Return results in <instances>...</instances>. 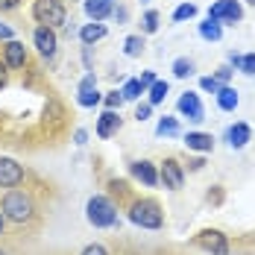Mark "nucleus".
<instances>
[{
	"label": "nucleus",
	"instance_id": "obj_10",
	"mask_svg": "<svg viewBox=\"0 0 255 255\" xmlns=\"http://www.w3.org/2000/svg\"><path fill=\"white\" fill-rule=\"evenodd\" d=\"M3 62H6V68H12V71H21L26 65V47L21 41H6V47H3Z\"/></svg>",
	"mask_w": 255,
	"mask_h": 255
},
{
	"label": "nucleus",
	"instance_id": "obj_13",
	"mask_svg": "<svg viewBox=\"0 0 255 255\" xmlns=\"http://www.w3.org/2000/svg\"><path fill=\"white\" fill-rule=\"evenodd\" d=\"M121 124H124L121 115H118L115 109H106L100 118H97V138H112V135L121 129Z\"/></svg>",
	"mask_w": 255,
	"mask_h": 255
},
{
	"label": "nucleus",
	"instance_id": "obj_25",
	"mask_svg": "<svg viewBox=\"0 0 255 255\" xmlns=\"http://www.w3.org/2000/svg\"><path fill=\"white\" fill-rule=\"evenodd\" d=\"M124 53L127 56H141L144 53V35H129L124 41Z\"/></svg>",
	"mask_w": 255,
	"mask_h": 255
},
{
	"label": "nucleus",
	"instance_id": "obj_3",
	"mask_svg": "<svg viewBox=\"0 0 255 255\" xmlns=\"http://www.w3.org/2000/svg\"><path fill=\"white\" fill-rule=\"evenodd\" d=\"M85 214H88V223L97 229H112L118 223V208L109 197H91L85 205Z\"/></svg>",
	"mask_w": 255,
	"mask_h": 255
},
{
	"label": "nucleus",
	"instance_id": "obj_20",
	"mask_svg": "<svg viewBox=\"0 0 255 255\" xmlns=\"http://www.w3.org/2000/svg\"><path fill=\"white\" fill-rule=\"evenodd\" d=\"M100 100H103V97H100V91H97V85H91V88H79V97H77L79 106L91 109V106H97Z\"/></svg>",
	"mask_w": 255,
	"mask_h": 255
},
{
	"label": "nucleus",
	"instance_id": "obj_41",
	"mask_svg": "<svg viewBox=\"0 0 255 255\" xmlns=\"http://www.w3.org/2000/svg\"><path fill=\"white\" fill-rule=\"evenodd\" d=\"M0 255H9V253H6V250H3V247H0Z\"/></svg>",
	"mask_w": 255,
	"mask_h": 255
},
{
	"label": "nucleus",
	"instance_id": "obj_14",
	"mask_svg": "<svg viewBox=\"0 0 255 255\" xmlns=\"http://www.w3.org/2000/svg\"><path fill=\"white\" fill-rule=\"evenodd\" d=\"M115 9V0H85V15L91 21H106Z\"/></svg>",
	"mask_w": 255,
	"mask_h": 255
},
{
	"label": "nucleus",
	"instance_id": "obj_37",
	"mask_svg": "<svg viewBox=\"0 0 255 255\" xmlns=\"http://www.w3.org/2000/svg\"><path fill=\"white\" fill-rule=\"evenodd\" d=\"M0 41H12V29L6 24H0Z\"/></svg>",
	"mask_w": 255,
	"mask_h": 255
},
{
	"label": "nucleus",
	"instance_id": "obj_31",
	"mask_svg": "<svg viewBox=\"0 0 255 255\" xmlns=\"http://www.w3.org/2000/svg\"><path fill=\"white\" fill-rule=\"evenodd\" d=\"M200 88H203V91H211V94H217V91H220V82H217L214 77H203L200 79Z\"/></svg>",
	"mask_w": 255,
	"mask_h": 255
},
{
	"label": "nucleus",
	"instance_id": "obj_43",
	"mask_svg": "<svg viewBox=\"0 0 255 255\" xmlns=\"http://www.w3.org/2000/svg\"><path fill=\"white\" fill-rule=\"evenodd\" d=\"M141 3H147V0H141Z\"/></svg>",
	"mask_w": 255,
	"mask_h": 255
},
{
	"label": "nucleus",
	"instance_id": "obj_38",
	"mask_svg": "<svg viewBox=\"0 0 255 255\" xmlns=\"http://www.w3.org/2000/svg\"><path fill=\"white\" fill-rule=\"evenodd\" d=\"M203 164H205L203 158H194V161H191V170H203Z\"/></svg>",
	"mask_w": 255,
	"mask_h": 255
},
{
	"label": "nucleus",
	"instance_id": "obj_28",
	"mask_svg": "<svg viewBox=\"0 0 255 255\" xmlns=\"http://www.w3.org/2000/svg\"><path fill=\"white\" fill-rule=\"evenodd\" d=\"M238 71H244V74L255 77V53H247V56H241V65H238Z\"/></svg>",
	"mask_w": 255,
	"mask_h": 255
},
{
	"label": "nucleus",
	"instance_id": "obj_34",
	"mask_svg": "<svg viewBox=\"0 0 255 255\" xmlns=\"http://www.w3.org/2000/svg\"><path fill=\"white\" fill-rule=\"evenodd\" d=\"M21 6V0H0V12H15Z\"/></svg>",
	"mask_w": 255,
	"mask_h": 255
},
{
	"label": "nucleus",
	"instance_id": "obj_23",
	"mask_svg": "<svg viewBox=\"0 0 255 255\" xmlns=\"http://www.w3.org/2000/svg\"><path fill=\"white\" fill-rule=\"evenodd\" d=\"M170 71H173V77H176V79H185V77H191V74H194V62L182 56V59L173 62V68H170Z\"/></svg>",
	"mask_w": 255,
	"mask_h": 255
},
{
	"label": "nucleus",
	"instance_id": "obj_24",
	"mask_svg": "<svg viewBox=\"0 0 255 255\" xmlns=\"http://www.w3.org/2000/svg\"><path fill=\"white\" fill-rule=\"evenodd\" d=\"M144 91H147V88L141 85V79H129L127 85H124V91H121V94H124V100H138Z\"/></svg>",
	"mask_w": 255,
	"mask_h": 255
},
{
	"label": "nucleus",
	"instance_id": "obj_16",
	"mask_svg": "<svg viewBox=\"0 0 255 255\" xmlns=\"http://www.w3.org/2000/svg\"><path fill=\"white\" fill-rule=\"evenodd\" d=\"M100 38H106V26L100 21H94V24H85L79 29V41L85 44V47H91V44H97Z\"/></svg>",
	"mask_w": 255,
	"mask_h": 255
},
{
	"label": "nucleus",
	"instance_id": "obj_35",
	"mask_svg": "<svg viewBox=\"0 0 255 255\" xmlns=\"http://www.w3.org/2000/svg\"><path fill=\"white\" fill-rule=\"evenodd\" d=\"M6 82H9V68H6V62H0V91L6 88Z\"/></svg>",
	"mask_w": 255,
	"mask_h": 255
},
{
	"label": "nucleus",
	"instance_id": "obj_22",
	"mask_svg": "<svg viewBox=\"0 0 255 255\" xmlns=\"http://www.w3.org/2000/svg\"><path fill=\"white\" fill-rule=\"evenodd\" d=\"M155 135H161V138H164V135H179V121L164 115V118L158 121V127H155Z\"/></svg>",
	"mask_w": 255,
	"mask_h": 255
},
{
	"label": "nucleus",
	"instance_id": "obj_18",
	"mask_svg": "<svg viewBox=\"0 0 255 255\" xmlns=\"http://www.w3.org/2000/svg\"><path fill=\"white\" fill-rule=\"evenodd\" d=\"M217 106H220L223 112H235V109H238V91L229 88V85H220V91H217Z\"/></svg>",
	"mask_w": 255,
	"mask_h": 255
},
{
	"label": "nucleus",
	"instance_id": "obj_39",
	"mask_svg": "<svg viewBox=\"0 0 255 255\" xmlns=\"http://www.w3.org/2000/svg\"><path fill=\"white\" fill-rule=\"evenodd\" d=\"M74 138H77V144H85V138H88V135H85L82 129H77V135H74Z\"/></svg>",
	"mask_w": 255,
	"mask_h": 255
},
{
	"label": "nucleus",
	"instance_id": "obj_9",
	"mask_svg": "<svg viewBox=\"0 0 255 255\" xmlns=\"http://www.w3.org/2000/svg\"><path fill=\"white\" fill-rule=\"evenodd\" d=\"M24 167L15 161V158H9V155H0V188H18L21 182H24Z\"/></svg>",
	"mask_w": 255,
	"mask_h": 255
},
{
	"label": "nucleus",
	"instance_id": "obj_6",
	"mask_svg": "<svg viewBox=\"0 0 255 255\" xmlns=\"http://www.w3.org/2000/svg\"><path fill=\"white\" fill-rule=\"evenodd\" d=\"M158 182L167 191H182V185H185V167L179 164L176 158H164L161 167H158Z\"/></svg>",
	"mask_w": 255,
	"mask_h": 255
},
{
	"label": "nucleus",
	"instance_id": "obj_15",
	"mask_svg": "<svg viewBox=\"0 0 255 255\" xmlns=\"http://www.w3.org/2000/svg\"><path fill=\"white\" fill-rule=\"evenodd\" d=\"M185 144H188V150H197V153H211L214 150V138L208 132H188Z\"/></svg>",
	"mask_w": 255,
	"mask_h": 255
},
{
	"label": "nucleus",
	"instance_id": "obj_11",
	"mask_svg": "<svg viewBox=\"0 0 255 255\" xmlns=\"http://www.w3.org/2000/svg\"><path fill=\"white\" fill-rule=\"evenodd\" d=\"M179 112H182L188 121H203V118H205L203 103H200V97H197L194 91H185V94L179 97Z\"/></svg>",
	"mask_w": 255,
	"mask_h": 255
},
{
	"label": "nucleus",
	"instance_id": "obj_33",
	"mask_svg": "<svg viewBox=\"0 0 255 255\" xmlns=\"http://www.w3.org/2000/svg\"><path fill=\"white\" fill-rule=\"evenodd\" d=\"M229 77H232V68H229V65H220V68H217V74H214V79H217L220 85H223V82H229Z\"/></svg>",
	"mask_w": 255,
	"mask_h": 255
},
{
	"label": "nucleus",
	"instance_id": "obj_29",
	"mask_svg": "<svg viewBox=\"0 0 255 255\" xmlns=\"http://www.w3.org/2000/svg\"><path fill=\"white\" fill-rule=\"evenodd\" d=\"M103 103H106V109H121V103H127V100H124V94H121V91H109Z\"/></svg>",
	"mask_w": 255,
	"mask_h": 255
},
{
	"label": "nucleus",
	"instance_id": "obj_32",
	"mask_svg": "<svg viewBox=\"0 0 255 255\" xmlns=\"http://www.w3.org/2000/svg\"><path fill=\"white\" fill-rule=\"evenodd\" d=\"M79 255H112V253H109L103 244H88V247H85V250H82Z\"/></svg>",
	"mask_w": 255,
	"mask_h": 255
},
{
	"label": "nucleus",
	"instance_id": "obj_26",
	"mask_svg": "<svg viewBox=\"0 0 255 255\" xmlns=\"http://www.w3.org/2000/svg\"><path fill=\"white\" fill-rule=\"evenodd\" d=\"M194 15H197V6L194 3H182V6H176V12H173V21H188Z\"/></svg>",
	"mask_w": 255,
	"mask_h": 255
},
{
	"label": "nucleus",
	"instance_id": "obj_8",
	"mask_svg": "<svg viewBox=\"0 0 255 255\" xmlns=\"http://www.w3.org/2000/svg\"><path fill=\"white\" fill-rule=\"evenodd\" d=\"M32 44H35V50L41 53L44 59H53V56H56V47H59L56 29H53V26L38 24L35 26V32H32Z\"/></svg>",
	"mask_w": 255,
	"mask_h": 255
},
{
	"label": "nucleus",
	"instance_id": "obj_21",
	"mask_svg": "<svg viewBox=\"0 0 255 255\" xmlns=\"http://www.w3.org/2000/svg\"><path fill=\"white\" fill-rule=\"evenodd\" d=\"M147 91H150V106H158V103L167 97L170 85H167V82H161V79H155V82L150 85V88H147Z\"/></svg>",
	"mask_w": 255,
	"mask_h": 255
},
{
	"label": "nucleus",
	"instance_id": "obj_40",
	"mask_svg": "<svg viewBox=\"0 0 255 255\" xmlns=\"http://www.w3.org/2000/svg\"><path fill=\"white\" fill-rule=\"evenodd\" d=\"M3 229H6V217H3V211H0V235H3Z\"/></svg>",
	"mask_w": 255,
	"mask_h": 255
},
{
	"label": "nucleus",
	"instance_id": "obj_2",
	"mask_svg": "<svg viewBox=\"0 0 255 255\" xmlns=\"http://www.w3.org/2000/svg\"><path fill=\"white\" fill-rule=\"evenodd\" d=\"M129 220L141 229H161L164 226V214H161V205L144 197V200H132L129 203Z\"/></svg>",
	"mask_w": 255,
	"mask_h": 255
},
{
	"label": "nucleus",
	"instance_id": "obj_19",
	"mask_svg": "<svg viewBox=\"0 0 255 255\" xmlns=\"http://www.w3.org/2000/svg\"><path fill=\"white\" fill-rule=\"evenodd\" d=\"M200 35H203L205 41H220L223 26L217 24V21H211V18H205V24H200Z\"/></svg>",
	"mask_w": 255,
	"mask_h": 255
},
{
	"label": "nucleus",
	"instance_id": "obj_12",
	"mask_svg": "<svg viewBox=\"0 0 255 255\" xmlns=\"http://www.w3.org/2000/svg\"><path fill=\"white\" fill-rule=\"evenodd\" d=\"M132 176L138 179V182H144L147 188H155L158 185V170H155L153 161H147V158H141V161H132Z\"/></svg>",
	"mask_w": 255,
	"mask_h": 255
},
{
	"label": "nucleus",
	"instance_id": "obj_42",
	"mask_svg": "<svg viewBox=\"0 0 255 255\" xmlns=\"http://www.w3.org/2000/svg\"><path fill=\"white\" fill-rule=\"evenodd\" d=\"M247 3H250V6H255V0H247Z\"/></svg>",
	"mask_w": 255,
	"mask_h": 255
},
{
	"label": "nucleus",
	"instance_id": "obj_36",
	"mask_svg": "<svg viewBox=\"0 0 255 255\" xmlns=\"http://www.w3.org/2000/svg\"><path fill=\"white\" fill-rule=\"evenodd\" d=\"M153 82H155V74H153V71H144V74H141V85H144V88H150Z\"/></svg>",
	"mask_w": 255,
	"mask_h": 255
},
{
	"label": "nucleus",
	"instance_id": "obj_17",
	"mask_svg": "<svg viewBox=\"0 0 255 255\" xmlns=\"http://www.w3.org/2000/svg\"><path fill=\"white\" fill-rule=\"evenodd\" d=\"M250 135H253V129L247 127V124H235V127L226 132V138H229V144L235 150H241V147H247V141H250Z\"/></svg>",
	"mask_w": 255,
	"mask_h": 255
},
{
	"label": "nucleus",
	"instance_id": "obj_30",
	"mask_svg": "<svg viewBox=\"0 0 255 255\" xmlns=\"http://www.w3.org/2000/svg\"><path fill=\"white\" fill-rule=\"evenodd\" d=\"M150 115H153V106H150V103H141V106L135 109V121H138V124H144Z\"/></svg>",
	"mask_w": 255,
	"mask_h": 255
},
{
	"label": "nucleus",
	"instance_id": "obj_27",
	"mask_svg": "<svg viewBox=\"0 0 255 255\" xmlns=\"http://www.w3.org/2000/svg\"><path fill=\"white\" fill-rule=\"evenodd\" d=\"M155 29H158V12L150 9V12L144 15V32H147V35H153Z\"/></svg>",
	"mask_w": 255,
	"mask_h": 255
},
{
	"label": "nucleus",
	"instance_id": "obj_4",
	"mask_svg": "<svg viewBox=\"0 0 255 255\" xmlns=\"http://www.w3.org/2000/svg\"><path fill=\"white\" fill-rule=\"evenodd\" d=\"M32 18H35L38 24L56 29L59 24L68 21V12H65L62 0H35V3H32Z\"/></svg>",
	"mask_w": 255,
	"mask_h": 255
},
{
	"label": "nucleus",
	"instance_id": "obj_7",
	"mask_svg": "<svg viewBox=\"0 0 255 255\" xmlns=\"http://www.w3.org/2000/svg\"><path fill=\"white\" fill-rule=\"evenodd\" d=\"M208 18L217 21V24H238L244 18V9L238 0H217L211 9H208Z\"/></svg>",
	"mask_w": 255,
	"mask_h": 255
},
{
	"label": "nucleus",
	"instance_id": "obj_1",
	"mask_svg": "<svg viewBox=\"0 0 255 255\" xmlns=\"http://www.w3.org/2000/svg\"><path fill=\"white\" fill-rule=\"evenodd\" d=\"M0 211H3V217H6L9 223H15V226H26V223L35 220L38 205H35V200H32L29 191L9 188V191L3 194V200H0Z\"/></svg>",
	"mask_w": 255,
	"mask_h": 255
},
{
	"label": "nucleus",
	"instance_id": "obj_5",
	"mask_svg": "<svg viewBox=\"0 0 255 255\" xmlns=\"http://www.w3.org/2000/svg\"><path fill=\"white\" fill-rule=\"evenodd\" d=\"M194 244H197L200 250H205V253H211V255H229V238L220 229H203L197 235Z\"/></svg>",
	"mask_w": 255,
	"mask_h": 255
}]
</instances>
